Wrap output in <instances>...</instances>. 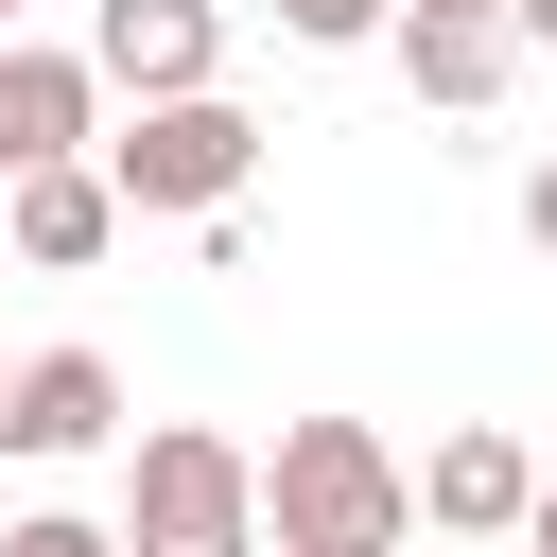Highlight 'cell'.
<instances>
[{
    "instance_id": "cell-4",
    "label": "cell",
    "mask_w": 557,
    "mask_h": 557,
    "mask_svg": "<svg viewBox=\"0 0 557 557\" xmlns=\"http://www.w3.org/2000/svg\"><path fill=\"white\" fill-rule=\"evenodd\" d=\"M122 226H139V209H122L104 139H87V157H35V174H0V244H17L35 278H87V261H104Z\"/></svg>"
},
{
    "instance_id": "cell-2",
    "label": "cell",
    "mask_w": 557,
    "mask_h": 557,
    "mask_svg": "<svg viewBox=\"0 0 557 557\" xmlns=\"http://www.w3.org/2000/svg\"><path fill=\"white\" fill-rule=\"evenodd\" d=\"M122 557H278L261 540V453L209 418H157L122 453Z\"/></svg>"
},
{
    "instance_id": "cell-14",
    "label": "cell",
    "mask_w": 557,
    "mask_h": 557,
    "mask_svg": "<svg viewBox=\"0 0 557 557\" xmlns=\"http://www.w3.org/2000/svg\"><path fill=\"white\" fill-rule=\"evenodd\" d=\"M522 540H540V557H557V470H540V522H522Z\"/></svg>"
},
{
    "instance_id": "cell-17",
    "label": "cell",
    "mask_w": 557,
    "mask_h": 557,
    "mask_svg": "<svg viewBox=\"0 0 557 557\" xmlns=\"http://www.w3.org/2000/svg\"><path fill=\"white\" fill-rule=\"evenodd\" d=\"M0 35H17V0H0Z\"/></svg>"
},
{
    "instance_id": "cell-7",
    "label": "cell",
    "mask_w": 557,
    "mask_h": 557,
    "mask_svg": "<svg viewBox=\"0 0 557 557\" xmlns=\"http://www.w3.org/2000/svg\"><path fill=\"white\" fill-rule=\"evenodd\" d=\"M87 70H104L122 104H157V87H226V0H104V17H87Z\"/></svg>"
},
{
    "instance_id": "cell-13",
    "label": "cell",
    "mask_w": 557,
    "mask_h": 557,
    "mask_svg": "<svg viewBox=\"0 0 557 557\" xmlns=\"http://www.w3.org/2000/svg\"><path fill=\"white\" fill-rule=\"evenodd\" d=\"M505 17H522V52H557V0H505Z\"/></svg>"
},
{
    "instance_id": "cell-3",
    "label": "cell",
    "mask_w": 557,
    "mask_h": 557,
    "mask_svg": "<svg viewBox=\"0 0 557 557\" xmlns=\"http://www.w3.org/2000/svg\"><path fill=\"white\" fill-rule=\"evenodd\" d=\"M104 174H122V209H139V226H226V209H244V174H261V122H244L226 87H157V104H122Z\"/></svg>"
},
{
    "instance_id": "cell-11",
    "label": "cell",
    "mask_w": 557,
    "mask_h": 557,
    "mask_svg": "<svg viewBox=\"0 0 557 557\" xmlns=\"http://www.w3.org/2000/svg\"><path fill=\"white\" fill-rule=\"evenodd\" d=\"M0 557H122V522H87V505H17Z\"/></svg>"
},
{
    "instance_id": "cell-1",
    "label": "cell",
    "mask_w": 557,
    "mask_h": 557,
    "mask_svg": "<svg viewBox=\"0 0 557 557\" xmlns=\"http://www.w3.org/2000/svg\"><path fill=\"white\" fill-rule=\"evenodd\" d=\"M261 540L313 557V540H418V470L383 453V418H278L261 453Z\"/></svg>"
},
{
    "instance_id": "cell-16",
    "label": "cell",
    "mask_w": 557,
    "mask_h": 557,
    "mask_svg": "<svg viewBox=\"0 0 557 557\" xmlns=\"http://www.w3.org/2000/svg\"><path fill=\"white\" fill-rule=\"evenodd\" d=\"M400 17H453V0H400Z\"/></svg>"
},
{
    "instance_id": "cell-12",
    "label": "cell",
    "mask_w": 557,
    "mask_h": 557,
    "mask_svg": "<svg viewBox=\"0 0 557 557\" xmlns=\"http://www.w3.org/2000/svg\"><path fill=\"white\" fill-rule=\"evenodd\" d=\"M522 244H540V261H557V157H540V174H522Z\"/></svg>"
},
{
    "instance_id": "cell-6",
    "label": "cell",
    "mask_w": 557,
    "mask_h": 557,
    "mask_svg": "<svg viewBox=\"0 0 557 557\" xmlns=\"http://www.w3.org/2000/svg\"><path fill=\"white\" fill-rule=\"evenodd\" d=\"M104 435H122V366H104V348H17V383H0V453L70 470V453H104Z\"/></svg>"
},
{
    "instance_id": "cell-15",
    "label": "cell",
    "mask_w": 557,
    "mask_h": 557,
    "mask_svg": "<svg viewBox=\"0 0 557 557\" xmlns=\"http://www.w3.org/2000/svg\"><path fill=\"white\" fill-rule=\"evenodd\" d=\"M313 557H400V540H313Z\"/></svg>"
},
{
    "instance_id": "cell-9",
    "label": "cell",
    "mask_w": 557,
    "mask_h": 557,
    "mask_svg": "<svg viewBox=\"0 0 557 557\" xmlns=\"http://www.w3.org/2000/svg\"><path fill=\"white\" fill-rule=\"evenodd\" d=\"M505 70H522V17H505V0L400 17V87H418V104H453V122H470V104H505Z\"/></svg>"
},
{
    "instance_id": "cell-18",
    "label": "cell",
    "mask_w": 557,
    "mask_h": 557,
    "mask_svg": "<svg viewBox=\"0 0 557 557\" xmlns=\"http://www.w3.org/2000/svg\"><path fill=\"white\" fill-rule=\"evenodd\" d=\"M522 557H540V540H522Z\"/></svg>"
},
{
    "instance_id": "cell-19",
    "label": "cell",
    "mask_w": 557,
    "mask_h": 557,
    "mask_svg": "<svg viewBox=\"0 0 557 557\" xmlns=\"http://www.w3.org/2000/svg\"><path fill=\"white\" fill-rule=\"evenodd\" d=\"M0 383H17V366H0Z\"/></svg>"
},
{
    "instance_id": "cell-8",
    "label": "cell",
    "mask_w": 557,
    "mask_h": 557,
    "mask_svg": "<svg viewBox=\"0 0 557 557\" xmlns=\"http://www.w3.org/2000/svg\"><path fill=\"white\" fill-rule=\"evenodd\" d=\"M104 139V70L87 52H35V35H0V174H35V157H87Z\"/></svg>"
},
{
    "instance_id": "cell-5",
    "label": "cell",
    "mask_w": 557,
    "mask_h": 557,
    "mask_svg": "<svg viewBox=\"0 0 557 557\" xmlns=\"http://www.w3.org/2000/svg\"><path fill=\"white\" fill-rule=\"evenodd\" d=\"M418 522H435V540H522V522H540V453H522L505 418H453V435L418 453Z\"/></svg>"
},
{
    "instance_id": "cell-10",
    "label": "cell",
    "mask_w": 557,
    "mask_h": 557,
    "mask_svg": "<svg viewBox=\"0 0 557 557\" xmlns=\"http://www.w3.org/2000/svg\"><path fill=\"white\" fill-rule=\"evenodd\" d=\"M296 52H366V35H400V0H261Z\"/></svg>"
}]
</instances>
